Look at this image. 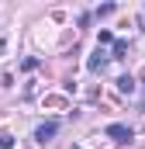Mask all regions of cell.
<instances>
[{"mask_svg": "<svg viewBox=\"0 0 145 149\" xmlns=\"http://www.w3.org/2000/svg\"><path fill=\"white\" fill-rule=\"evenodd\" d=\"M55 132H59V121H41V125L35 128V142H48Z\"/></svg>", "mask_w": 145, "mask_h": 149, "instance_id": "cell-1", "label": "cell"}, {"mask_svg": "<svg viewBox=\"0 0 145 149\" xmlns=\"http://www.w3.org/2000/svg\"><path fill=\"white\" fill-rule=\"evenodd\" d=\"M107 135L114 142H131V128L128 125H107Z\"/></svg>", "mask_w": 145, "mask_h": 149, "instance_id": "cell-2", "label": "cell"}, {"mask_svg": "<svg viewBox=\"0 0 145 149\" xmlns=\"http://www.w3.org/2000/svg\"><path fill=\"white\" fill-rule=\"evenodd\" d=\"M104 63H107V56H104L100 49H97V52H93V56L86 59V66H90V73H97V70H104Z\"/></svg>", "mask_w": 145, "mask_h": 149, "instance_id": "cell-3", "label": "cell"}, {"mask_svg": "<svg viewBox=\"0 0 145 149\" xmlns=\"http://www.w3.org/2000/svg\"><path fill=\"white\" fill-rule=\"evenodd\" d=\"M124 56H128V42L124 38H114V56L110 59H124Z\"/></svg>", "mask_w": 145, "mask_h": 149, "instance_id": "cell-4", "label": "cell"}, {"mask_svg": "<svg viewBox=\"0 0 145 149\" xmlns=\"http://www.w3.org/2000/svg\"><path fill=\"white\" fill-rule=\"evenodd\" d=\"M117 90H121V94H131V90H135V76H121V80H117Z\"/></svg>", "mask_w": 145, "mask_h": 149, "instance_id": "cell-5", "label": "cell"}, {"mask_svg": "<svg viewBox=\"0 0 145 149\" xmlns=\"http://www.w3.org/2000/svg\"><path fill=\"white\" fill-rule=\"evenodd\" d=\"M97 42H100V45H114V35H110L107 28H104V31H100V35H97Z\"/></svg>", "mask_w": 145, "mask_h": 149, "instance_id": "cell-6", "label": "cell"}, {"mask_svg": "<svg viewBox=\"0 0 145 149\" xmlns=\"http://www.w3.org/2000/svg\"><path fill=\"white\" fill-rule=\"evenodd\" d=\"M0 149H14V135L3 132V135H0Z\"/></svg>", "mask_w": 145, "mask_h": 149, "instance_id": "cell-7", "label": "cell"}, {"mask_svg": "<svg viewBox=\"0 0 145 149\" xmlns=\"http://www.w3.org/2000/svg\"><path fill=\"white\" fill-rule=\"evenodd\" d=\"M107 14H114V3H104V7H97V17H107Z\"/></svg>", "mask_w": 145, "mask_h": 149, "instance_id": "cell-8", "label": "cell"}, {"mask_svg": "<svg viewBox=\"0 0 145 149\" xmlns=\"http://www.w3.org/2000/svg\"><path fill=\"white\" fill-rule=\"evenodd\" d=\"M0 52H3V38H0Z\"/></svg>", "mask_w": 145, "mask_h": 149, "instance_id": "cell-9", "label": "cell"}]
</instances>
